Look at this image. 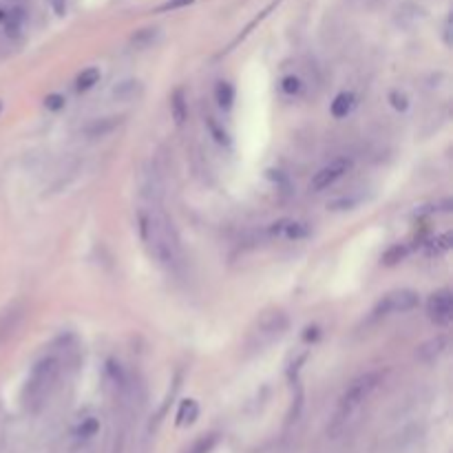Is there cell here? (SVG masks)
Here are the masks:
<instances>
[{
  "label": "cell",
  "instance_id": "obj_6",
  "mask_svg": "<svg viewBox=\"0 0 453 453\" xmlns=\"http://www.w3.org/2000/svg\"><path fill=\"white\" fill-rule=\"evenodd\" d=\"M427 314L432 323L436 325H449L453 319V294L449 290L434 292L427 301Z\"/></svg>",
  "mask_w": 453,
  "mask_h": 453
},
{
  "label": "cell",
  "instance_id": "obj_13",
  "mask_svg": "<svg viewBox=\"0 0 453 453\" xmlns=\"http://www.w3.org/2000/svg\"><path fill=\"white\" fill-rule=\"evenodd\" d=\"M215 98H217V102H219L221 108H230L233 102H235V88H233V84L219 82L217 88H215Z\"/></svg>",
  "mask_w": 453,
  "mask_h": 453
},
{
  "label": "cell",
  "instance_id": "obj_24",
  "mask_svg": "<svg viewBox=\"0 0 453 453\" xmlns=\"http://www.w3.org/2000/svg\"><path fill=\"white\" fill-rule=\"evenodd\" d=\"M188 3H193V0H170V3H166L162 9H175V7H184V5H188Z\"/></svg>",
  "mask_w": 453,
  "mask_h": 453
},
{
  "label": "cell",
  "instance_id": "obj_7",
  "mask_svg": "<svg viewBox=\"0 0 453 453\" xmlns=\"http://www.w3.org/2000/svg\"><path fill=\"white\" fill-rule=\"evenodd\" d=\"M444 350H447V336H436V338H432L429 343L420 345L418 352H416V356H418L420 360H434V358H438Z\"/></svg>",
  "mask_w": 453,
  "mask_h": 453
},
{
  "label": "cell",
  "instance_id": "obj_15",
  "mask_svg": "<svg viewBox=\"0 0 453 453\" xmlns=\"http://www.w3.org/2000/svg\"><path fill=\"white\" fill-rule=\"evenodd\" d=\"M120 124V118H106V120H98V122H93L88 128H86V133L88 135H104V133H108L111 128H116Z\"/></svg>",
  "mask_w": 453,
  "mask_h": 453
},
{
  "label": "cell",
  "instance_id": "obj_8",
  "mask_svg": "<svg viewBox=\"0 0 453 453\" xmlns=\"http://www.w3.org/2000/svg\"><path fill=\"white\" fill-rule=\"evenodd\" d=\"M354 104H356V98H354L352 93H341V96H336V100L332 102V116L338 118V120L347 118L350 113H352V108H354Z\"/></svg>",
  "mask_w": 453,
  "mask_h": 453
},
{
  "label": "cell",
  "instance_id": "obj_22",
  "mask_svg": "<svg viewBox=\"0 0 453 453\" xmlns=\"http://www.w3.org/2000/svg\"><path fill=\"white\" fill-rule=\"evenodd\" d=\"M283 91H285V93H299V91H301V80L299 78H294V76H290V78H285L283 80Z\"/></svg>",
  "mask_w": 453,
  "mask_h": 453
},
{
  "label": "cell",
  "instance_id": "obj_14",
  "mask_svg": "<svg viewBox=\"0 0 453 453\" xmlns=\"http://www.w3.org/2000/svg\"><path fill=\"white\" fill-rule=\"evenodd\" d=\"M100 82V71L98 69H84L78 80H76V86L78 91H88L91 86H96Z\"/></svg>",
  "mask_w": 453,
  "mask_h": 453
},
{
  "label": "cell",
  "instance_id": "obj_11",
  "mask_svg": "<svg viewBox=\"0 0 453 453\" xmlns=\"http://www.w3.org/2000/svg\"><path fill=\"white\" fill-rule=\"evenodd\" d=\"M140 93H142V84L135 82V80L122 82V84H118L116 88H113V96H116L118 100H133V98H138Z\"/></svg>",
  "mask_w": 453,
  "mask_h": 453
},
{
  "label": "cell",
  "instance_id": "obj_2",
  "mask_svg": "<svg viewBox=\"0 0 453 453\" xmlns=\"http://www.w3.org/2000/svg\"><path fill=\"white\" fill-rule=\"evenodd\" d=\"M380 378H382L380 372H367V374H362V376H358L356 380L350 382V387L343 392L341 398H338L336 412H334V418H332V424H330L332 436L343 434L345 429L360 416L362 407H365V402L372 398V394L380 385Z\"/></svg>",
  "mask_w": 453,
  "mask_h": 453
},
{
  "label": "cell",
  "instance_id": "obj_18",
  "mask_svg": "<svg viewBox=\"0 0 453 453\" xmlns=\"http://www.w3.org/2000/svg\"><path fill=\"white\" fill-rule=\"evenodd\" d=\"M100 429V422L96 420V418H86V420H82V424H80V429H78V434L82 436V438H88V436H93L96 432Z\"/></svg>",
  "mask_w": 453,
  "mask_h": 453
},
{
  "label": "cell",
  "instance_id": "obj_19",
  "mask_svg": "<svg viewBox=\"0 0 453 453\" xmlns=\"http://www.w3.org/2000/svg\"><path fill=\"white\" fill-rule=\"evenodd\" d=\"M451 248V235H442V237H438V239H434L432 241V253H447Z\"/></svg>",
  "mask_w": 453,
  "mask_h": 453
},
{
  "label": "cell",
  "instance_id": "obj_25",
  "mask_svg": "<svg viewBox=\"0 0 453 453\" xmlns=\"http://www.w3.org/2000/svg\"><path fill=\"white\" fill-rule=\"evenodd\" d=\"M0 108H3V104H0Z\"/></svg>",
  "mask_w": 453,
  "mask_h": 453
},
{
  "label": "cell",
  "instance_id": "obj_21",
  "mask_svg": "<svg viewBox=\"0 0 453 453\" xmlns=\"http://www.w3.org/2000/svg\"><path fill=\"white\" fill-rule=\"evenodd\" d=\"M44 106H47L49 111H60V108H64V96H60V93L47 96V100H44Z\"/></svg>",
  "mask_w": 453,
  "mask_h": 453
},
{
  "label": "cell",
  "instance_id": "obj_10",
  "mask_svg": "<svg viewBox=\"0 0 453 453\" xmlns=\"http://www.w3.org/2000/svg\"><path fill=\"white\" fill-rule=\"evenodd\" d=\"M170 111H173V118L177 120V124H181L186 120L188 116V104L184 100V91L177 88L175 93H173V100H170Z\"/></svg>",
  "mask_w": 453,
  "mask_h": 453
},
{
  "label": "cell",
  "instance_id": "obj_23",
  "mask_svg": "<svg viewBox=\"0 0 453 453\" xmlns=\"http://www.w3.org/2000/svg\"><path fill=\"white\" fill-rule=\"evenodd\" d=\"M390 100H392V106L396 111H404L407 108V98L402 93H398V91H394V93L390 96Z\"/></svg>",
  "mask_w": 453,
  "mask_h": 453
},
{
  "label": "cell",
  "instance_id": "obj_1",
  "mask_svg": "<svg viewBox=\"0 0 453 453\" xmlns=\"http://www.w3.org/2000/svg\"><path fill=\"white\" fill-rule=\"evenodd\" d=\"M138 228L142 243L146 245L148 255L164 268H175L181 259V245L175 233V225L168 215L157 208L146 206L138 213Z\"/></svg>",
  "mask_w": 453,
  "mask_h": 453
},
{
  "label": "cell",
  "instance_id": "obj_17",
  "mask_svg": "<svg viewBox=\"0 0 453 453\" xmlns=\"http://www.w3.org/2000/svg\"><path fill=\"white\" fill-rule=\"evenodd\" d=\"M407 255V250L402 245H394V248H390L387 253H385V257H382V261L387 263V265H394V263H398L402 257Z\"/></svg>",
  "mask_w": 453,
  "mask_h": 453
},
{
  "label": "cell",
  "instance_id": "obj_12",
  "mask_svg": "<svg viewBox=\"0 0 453 453\" xmlns=\"http://www.w3.org/2000/svg\"><path fill=\"white\" fill-rule=\"evenodd\" d=\"M197 414H199L197 402L195 400H184V402H181V407H179V414H177V424L184 427V424L195 422Z\"/></svg>",
  "mask_w": 453,
  "mask_h": 453
},
{
  "label": "cell",
  "instance_id": "obj_9",
  "mask_svg": "<svg viewBox=\"0 0 453 453\" xmlns=\"http://www.w3.org/2000/svg\"><path fill=\"white\" fill-rule=\"evenodd\" d=\"M20 319H22V310H18V307L3 314V319H0V343H3L9 334H14Z\"/></svg>",
  "mask_w": 453,
  "mask_h": 453
},
{
  "label": "cell",
  "instance_id": "obj_4",
  "mask_svg": "<svg viewBox=\"0 0 453 453\" xmlns=\"http://www.w3.org/2000/svg\"><path fill=\"white\" fill-rule=\"evenodd\" d=\"M350 168H352V160H350V157H338V160H334L327 166H323L319 173H314V177L310 179V190L321 193V190L330 188L334 181L341 179Z\"/></svg>",
  "mask_w": 453,
  "mask_h": 453
},
{
  "label": "cell",
  "instance_id": "obj_16",
  "mask_svg": "<svg viewBox=\"0 0 453 453\" xmlns=\"http://www.w3.org/2000/svg\"><path fill=\"white\" fill-rule=\"evenodd\" d=\"M217 440H219V436H206V438H201L193 449H190V453H210L213 451V447L217 444Z\"/></svg>",
  "mask_w": 453,
  "mask_h": 453
},
{
  "label": "cell",
  "instance_id": "obj_3",
  "mask_svg": "<svg viewBox=\"0 0 453 453\" xmlns=\"http://www.w3.org/2000/svg\"><path fill=\"white\" fill-rule=\"evenodd\" d=\"M58 374H60V360L56 356L42 358L31 370L25 394H22L25 396V404L29 407V409H38V407L49 398L54 385L58 380Z\"/></svg>",
  "mask_w": 453,
  "mask_h": 453
},
{
  "label": "cell",
  "instance_id": "obj_5",
  "mask_svg": "<svg viewBox=\"0 0 453 453\" xmlns=\"http://www.w3.org/2000/svg\"><path fill=\"white\" fill-rule=\"evenodd\" d=\"M418 294L412 292V290H398V292H392L387 294L376 307V314L380 316H387V314H404L409 312L414 307H418Z\"/></svg>",
  "mask_w": 453,
  "mask_h": 453
},
{
  "label": "cell",
  "instance_id": "obj_20",
  "mask_svg": "<svg viewBox=\"0 0 453 453\" xmlns=\"http://www.w3.org/2000/svg\"><path fill=\"white\" fill-rule=\"evenodd\" d=\"M285 228V235L287 237H292V239H299V237H305V225L303 223H287V225H283Z\"/></svg>",
  "mask_w": 453,
  "mask_h": 453
}]
</instances>
